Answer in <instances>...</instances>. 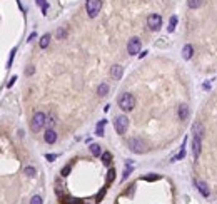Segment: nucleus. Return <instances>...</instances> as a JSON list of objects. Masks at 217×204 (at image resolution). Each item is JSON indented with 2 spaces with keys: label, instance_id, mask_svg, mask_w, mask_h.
<instances>
[{
  "label": "nucleus",
  "instance_id": "obj_1",
  "mask_svg": "<svg viewBox=\"0 0 217 204\" xmlns=\"http://www.w3.org/2000/svg\"><path fill=\"white\" fill-rule=\"evenodd\" d=\"M119 107L122 110H132L136 107V97L132 94H129V92H124V94H120L119 97Z\"/></svg>",
  "mask_w": 217,
  "mask_h": 204
},
{
  "label": "nucleus",
  "instance_id": "obj_2",
  "mask_svg": "<svg viewBox=\"0 0 217 204\" xmlns=\"http://www.w3.org/2000/svg\"><path fill=\"white\" fill-rule=\"evenodd\" d=\"M102 8V0H85V10L90 18H95Z\"/></svg>",
  "mask_w": 217,
  "mask_h": 204
},
{
  "label": "nucleus",
  "instance_id": "obj_3",
  "mask_svg": "<svg viewBox=\"0 0 217 204\" xmlns=\"http://www.w3.org/2000/svg\"><path fill=\"white\" fill-rule=\"evenodd\" d=\"M45 124H47V115L43 112H35L33 117H32V122H30V129L33 132H38Z\"/></svg>",
  "mask_w": 217,
  "mask_h": 204
},
{
  "label": "nucleus",
  "instance_id": "obj_4",
  "mask_svg": "<svg viewBox=\"0 0 217 204\" xmlns=\"http://www.w3.org/2000/svg\"><path fill=\"white\" fill-rule=\"evenodd\" d=\"M129 129V119L125 117V115H119V117H115V130H117V134L124 135L127 132Z\"/></svg>",
  "mask_w": 217,
  "mask_h": 204
},
{
  "label": "nucleus",
  "instance_id": "obj_5",
  "mask_svg": "<svg viewBox=\"0 0 217 204\" xmlns=\"http://www.w3.org/2000/svg\"><path fill=\"white\" fill-rule=\"evenodd\" d=\"M147 25L150 30H159V28L162 27V17L159 15V13H150V15L147 17Z\"/></svg>",
  "mask_w": 217,
  "mask_h": 204
},
{
  "label": "nucleus",
  "instance_id": "obj_6",
  "mask_svg": "<svg viewBox=\"0 0 217 204\" xmlns=\"http://www.w3.org/2000/svg\"><path fill=\"white\" fill-rule=\"evenodd\" d=\"M127 52H129V55H136V54L141 52V40H139V37L129 38V42H127Z\"/></svg>",
  "mask_w": 217,
  "mask_h": 204
},
{
  "label": "nucleus",
  "instance_id": "obj_7",
  "mask_svg": "<svg viewBox=\"0 0 217 204\" xmlns=\"http://www.w3.org/2000/svg\"><path fill=\"white\" fill-rule=\"evenodd\" d=\"M129 147L132 152H136V154H142V152H145V147H144V142L141 139H137V137H132V139H129Z\"/></svg>",
  "mask_w": 217,
  "mask_h": 204
},
{
  "label": "nucleus",
  "instance_id": "obj_8",
  "mask_svg": "<svg viewBox=\"0 0 217 204\" xmlns=\"http://www.w3.org/2000/svg\"><path fill=\"white\" fill-rule=\"evenodd\" d=\"M43 140H45L47 144H54L57 140V132L54 129H47L45 134H43Z\"/></svg>",
  "mask_w": 217,
  "mask_h": 204
},
{
  "label": "nucleus",
  "instance_id": "obj_9",
  "mask_svg": "<svg viewBox=\"0 0 217 204\" xmlns=\"http://www.w3.org/2000/svg\"><path fill=\"white\" fill-rule=\"evenodd\" d=\"M200 139L202 137H197V135H194V140H192V152H194V157L197 159L200 154Z\"/></svg>",
  "mask_w": 217,
  "mask_h": 204
},
{
  "label": "nucleus",
  "instance_id": "obj_10",
  "mask_svg": "<svg viewBox=\"0 0 217 204\" xmlns=\"http://www.w3.org/2000/svg\"><path fill=\"white\" fill-rule=\"evenodd\" d=\"M195 186H197V189L200 191L202 196H204V197H209L210 191H209V187H207V184H205L204 181H195Z\"/></svg>",
  "mask_w": 217,
  "mask_h": 204
},
{
  "label": "nucleus",
  "instance_id": "obj_11",
  "mask_svg": "<svg viewBox=\"0 0 217 204\" xmlns=\"http://www.w3.org/2000/svg\"><path fill=\"white\" fill-rule=\"evenodd\" d=\"M122 74H124V69H122L120 65H114L112 70H110V75H112L115 80H119L120 77H122Z\"/></svg>",
  "mask_w": 217,
  "mask_h": 204
},
{
  "label": "nucleus",
  "instance_id": "obj_12",
  "mask_svg": "<svg viewBox=\"0 0 217 204\" xmlns=\"http://www.w3.org/2000/svg\"><path fill=\"white\" fill-rule=\"evenodd\" d=\"M192 54H194V47H192L190 43H187V45L182 48V57H184L185 60H189L192 57Z\"/></svg>",
  "mask_w": 217,
  "mask_h": 204
},
{
  "label": "nucleus",
  "instance_id": "obj_13",
  "mask_svg": "<svg viewBox=\"0 0 217 204\" xmlns=\"http://www.w3.org/2000/svg\"><path fill=\"white\" fill-rule=\"evenodd\" d=\"M192 130H194V135L202 137V134H204V125H202L200 122H195L194 125H192Z\"/></svg>",
  "mask_w": 217,
  "mask_h": 204
},
{
  "label": "nucleus",
  "instance_id": "obj_14",
  "mask_svg": "<svg viewBox=\"0 0 217 204\" xmlns=\"http://www.w3.org/2000/svg\"><path fill=\"white\" fill-rule=\"evenodd\" d=\"M189 114H190V110H189L187 105H180V107H179V117L182 120H185L187 117H189Z\"/></svg>",
  "mask_w": 217,
  "mask_h": 204
},
{
  "label": "nucleus",
  "instance_id": "obj_15",
  "mask_svg": "<svg viewBox=\"0 0 217 204\" xmlns=\"http://www.w3.org/2000/svg\"><path fill=\"white\" fill-rule=\"evenodd\" d=\"M49 43H50V35H49V33H45V35H42L40 42H38V45H40V48H47V47H49Z\"/></svg>",
  "mask_w": 217,
  "mask_h": 204
},
{
  "label": "nucleus",
  "instance_id": "obj_16",
  "mask_svg": "<svg viewBox=\"0 0 217 204\" xmlns=\"http://www.w3.org/2000/svg\"><path fill=\"white\" fill-rule=\"evenodd\" d=\"M104 127H105V119L99 120V124H97V129H95V135H99V137H102V135H104Z\"/></svg>",
  "mask_w": 217,
  "mask_h": 204
},
{
  "label": "nucleus",
  "instance_id": "obj_17",
  "mask_svg": "<svg viewBox=\"0 0 217 204\" xmlns=\"http://www.w3.org/2000/svg\"><path fill=\"white\" fill-rule=\"evenodd\" d=\"M97 94H99L100 97H104V95H107V94H109V85L105 84V82H104V84H100V85H99V89H97Z\"/></svg>",
  "mask_w": 217,
  "mask_h": 204
},
{
  "label": "nucleus",
  "instance_id": "obj_18",
  "mask_svg": "<svg viewBox=\"0 0 217 204\" xmlns=\"http://www.w3.org/2000/svg\"><path fill=\"white\" fill-rule=\"evenodd\" d=\"M184 157H185V149H184V144H182L179 154H177V156H174V157L170 159V162H177V161H180V159H184Z\"/></svg>",
  "mask_w": 217,
  "mask_h": 204
},
{
  "label": "nucleus",
  "instance_id": "obj_19",
  "mask_svg": "<svg viewBox=\"0 0 217 204\" xmlns=\"http://www.w3.org/2000/svg\"><path fill=\"white\" fill-rule=\"evenodd\" d=\"M90 152H92V156H100L102 154V149H100V145L99 144H90Z\"/></svg>",
  "mask_w": 217,
  "mask_h": 204
},
{
  "label": "nucleus",
  "instance_id": "obj_20",
  "mask_svg": "<svg viewBox=\"0 0 217 204\" xmlns=\"http://www.w3.org/2000/svg\"><path fill=\"white\" fill-rule=\"evenodd\" d=\"M187 5L189 8H199L202 5V0H187Z\"/></svg>",
  "mask_w": 217,
  "mask_h": 204
},
{
  "label": "nucleus",
  "instance_id": "obj_21",
  "mask_svg": "<svg viewBox=\"0 0 217 204\" xmlns=\"http://www.w3.org/2000/svg\"><path fill=\"white\" fill-rule=\"evenodd\" d=\"M175 25H177V17L172 15V17H170V23H169L167 30H169V32H174V30H175Z\"/></svg>",
  "mask_w": 217,
  "mask_h": 204
},
{
  "label": "nucleus",
  "instance_id": "obj_22",
  "mask_svg": "<svg viewBox=\"0 0 217 204\" xmlns=\"http://www.w3.org/2000/svg\"><path fill=\"white\" fill-rule=\"evenodd\" d=\"M110 161H112V154H110V152H104L102 154V162L105 164V166H109Z\"/></svg>",
  "mask_w": 217,
  "mask_h": 204
},
{
  "label": "nucleus",
  "instance_id": "obj_23",
  "mask_svg": "<svg viewBox=\"0 0 217 204\" xmlns=\"http://www.w3.org/2000/svg\"><path fill=\"white\" fill-rule=\"evenodd\" d=\"M55 122H57V120H55V115H49V117H47V124L45 125H49V129H52V127H54V125H55Z\"/></svg>",
  "mask_w": 217,
  "mask_h": 204
},
{
  "label": "nucleus",
  "instance_id": "obj_24",
  "mask_svg": "<svg viewBox=\"0 0 217 204\" xmlns=\"http://www.w3.org/2000/svg\"><path fill=\"white\" fill-rule=\"evenodd\" d=\"M114 177H115V169H110V171L107 172V184H110L114 181Z\"/></svg>",
  "mask_w": 217,
  "mask_h": 204
},
{
  "label": "nucleus",
  "instance_id": "obj_25",
  "mask_svg": "<svg viewBox=\"0 0 217 204\" xmlns=\"http://www.w3.org/2000/svg\"><path fill=\"white\" fill-rule=\"evenodd\" d=\"M23 172H25L28 177H32V176H35V174H37V172H35V167H30V166L25 167V171H23Z\"/></svg>",
  "mask_w": 217,
  "mask_h": 204
},
{
  "label": "nucleus",
  "instance_id": "obj_26",
  "mask_svg": "<svg viewBox=\"0 0 217 204\" xmlns=\"http://www.w3.org/2000/svg\"><path fill=\"white\" fill-rule=\"evenodd\" d=\"M37 3L42 7V12H43V15H47V2H45V0H37Z\"/></svg>",
  "mask_w": 217,
  "mask_h": 204
},
{
  "label": "nucleus",
  "instance_id": "obj_27",
  "mask_svg": "<svg viewBox=\"0 0 217 204\" xmlns=\"http://www.w3.org/2000/svg\"><path fill=\"white\" fill-rule=\"evenodd\" d=\"M15 52H17V48H12L10 57H8V62H7V67H12V62H13V57H15Z\"/></svg>",
  "mask_w": 217,
  "mask_h": 204
},
{
  "label": "nucleus",
  "instance_id": "obj_28",
  "mask_svg": "<svg viewBox=\"0 0 217 204\" xmlns=\"http://www.w3.org/2000/svg\"><path fill=\"white\" fill-rule=\"evenodd\" d=\"M30 204H42V197L40 196H33L30 199Z\"/></svg>",
  "mask_w": 217,
  "mask_h": 204
},
{
  "label": "nucleus",
  "instance_id": "obj_29",
  "mask_svg": "<svg viewBox=\"0 0 217 204\" xmlns=\"http://www.w3.org/2000/svg\"><path fill=\"white\" fill-rule=\"evenodd\" d=\"M130 172H132V167H125V171H124V174H122V181H125V179H127V176H129Z\"/></svg>",
  "mask_w": 217,
  "mask_h": 204
},
{
  "label": "nucleus",
  "instance_id": "obj_30",
  "mask_svg": "<svg viewBox=\"0 0 217 204\" xmlns=\"http://www.w3.org/2000/svg\"><path fill=\"white\" fill-rule=\"evenodd\" d=\"M57 157H59V154H47V156H45V159H47V161H54V159H57Z\"/></svg>",
  "mask_w": 217,
  "mask_h": 204
},
{
  "label": "nucleus",
  "instance_id": "obj_31",
  "mask_svg": "<svg viewBox=\"0 0 217 204\" xmlns=\"http://www.w3.org/2000/svg\"><path fill=\"white\" fill-rule=\"evenodd\" d=\"M70 166H65L64 169H62V176H69V172H70Z\"/></svg>",
  "mask_w": 217,
  "mask_h": 204
},
{
  "label": "nucleus",
  "instance_id": "obj_32",
  "mask_svg": "<svg viewBox=\"0 0 217 204\" xmlns=\"http://www.w3.org/2000/svg\"><path fill=\"white\" fill-rule=\"evenodd\" d=\"M15 80H17V77H15V75H13V77H12V79H10V82H8V84H7V87H8V89H10V87H12L13 84H15Z\"/></svg>",
  "mask_w": 217,
  "mask_h": 204
},
{
  "label": "nucleus",
  "instance_id": "obj_33",
  "mask_svg": "<svg viewBox=\"0 0 217 204\" xmlns=\"http://www.w3.org/2000/svg\"><path fill=\"white\" fill-rule=\"evenodd\" d=\"M33 38H37V32H32L30 35H28V42H32Z\"/></svg>",
  "mask_w": 217,
  "mask_h": 204
},
{
  "label": "nucleus",
  "instance_id": "obj_34",
  "mask_svg": "<svg viewBox=\"0 0 217 204\" xmlns=\"http://www.w3.org/2000/svg\"><path fill=\"white\" fill-rule=\"evenodd\" d=\"M57 37H59V38H62V37H65V30H62V28H60V30L57 32Z\"/></svg>",
  "mask_w": 217,
  "mask_h": 204
},
{
  "label": "nucleus",
  "instance_id": "obj_35",
  "mask_svg": "<svg viewBox=\"0 0 217 204\" xmlns=\"http://www.w3.org/2000/svg\"><path fill=\"white\" fill-rule=\"evenodd\" d=\"M104 194H105V189H102V191H100V192L97 194V201H100V199L104 197Z\"/></svg>",
  "mask_w": 217,
  "mask_h": 204
},
{
  "label": "nucleus",
  "instance_id": "obj_36",
  "mask_svg": "<svg viewBox=\"0 0 217 204\" xmlns=\"http://www.w3.org/2000/svg\"><path fill=\"white\" fill-rule=\"evenodd\" d=\"M154 179H159V176H147L145 181H154Z\"/></svg>",
  "mask_w": 217,
  "mask_h": 204
},
{
  "label": "nucleus",
  "instance_id": "obj_37",
  "mask_svg": "<svg viewBox=\"0 0 217 204\" xmlns=\"http://www.w3.org/2000/svg\"><path fill=\"white\" fill-rule=\"evenodd\" d=\"M33 74V67H28L27 69V75H32Z\"/></svg>",
  "mask_w": 217,
  "mask_h": 204
}]
</instances>
